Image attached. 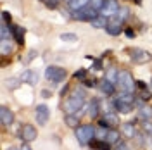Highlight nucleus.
<instances>
[{
  "mask_svg": "<svg viewBox=\"0 0 152 150\" xmlns=\"http://www.w3.org/2000/svg\"><path fill=\"white\" fill-rule=\"evenodd\" d=\"M94 28H97V29H102V28H107V24H109V19L107 17H104V16H99V17H95L92 23H90Z\"/></svg>",
  "mask_w": 152,
  "mask_h": 150,
  "instance_id": "nucleus-24",
  "label": "nucleus"
},
{
  "mask_svg": "<svg viewBox=\"0 0 152 150\" xmlns=\"http://www.w3.org/2000/svg\"><path fill=\"white\" fill-rule=\"evenodd\" d=\"M99 107H100L99 100H97V98H92V100H90V103H88V117L95 119V117L99 116Z\"/></svg>",
  "mask_w": 152,
  "mask_h": 150,
  "instance_id": "nucleus-17",
  "label": "nucleus"
},
{
  "mask_svg": "<svg viewBox=\"0 0 152 150\" xmlns=\"http://www.w3.org/2000/svg\"><path fill=\"white\" fill-rule=\"evenodd\" d=\"M64 121H66V124L69 128H75V130L80 126V117L76 114H66V119Z\"/></svg>",
  "mask_w": 152,
  "mask_h": 150,
  "instance_id": "nucleus-25",
  "label": "nucleus"
},
{
  "mask_svg": "<svg viewBox=\"0 0 152 150\" xmlns=\"http://www.w3.org/2000/svg\"><path fill=\"white\" fill-rule=\"evenodd\" d=\"M128 14H130V12H128V9H126V7H121V9H119V12H118V16H119V21H126V17H128Z\"/></svg>",
  "mask_w": 152,
  "mask_h": 150,
  "instance_id": "nucleus-32",
  "label": "nucleus"
},
{
  "mask_svg": "<svg viewBox=\"0 0 152 150\" xmlns=\"http://www.w3.org/2000/svg\"><path fill=\"white\" fill-rule=\"evenodd\" d=\"M12 31H14V35H16L18 43L19 45H23V43H24V28H21V26H14Z\"/></svg>",
  "mask_w": 152,
  "mask_h": 150,
  "instance_id": "nucleus-26",
  "label": "nucleus"
},
{
  "mask_svg": "<svg viewBox=\"0 0 152 150\" xmlns=\"http://www.w3.org/2000/svg\"><path fill=\"white\" fill-rule=\"evenodd\" d=\"M94 69H97V71L102 69V60H95L94 62Z\"/></svg>",
  "mask_w": 152,
  "mask_h": 150,
  "instance_id": "nucleus-40",
  "label": "nucleus"
},
{
  "mask_svg": "<svg viewBox=\"0 0 152 150\" xmlns=\"http://www.w3.org/2000/svg\"><path fill=\"white\" fill-rule=\"evenodd\" d=\"M21 150H31V149H29V145H26V143H24V145H23V149H21Z\"/></svg>",
  "mask_w": 152,
  "mask_h": 150,
  "instance_id": "nucleus-42",
  "label": "nucleus"
},
{
  "mask_svg": "<svg viewBox=\"0 0 152 150\" xmlns=\"http://www.w3.org/2000/svg\"><path fill=\"white\" fill-rule=\"evenodd\" d=\"M99 90L102 92V93H105V95H113L114 93V84L111 83V81H107V79H102L100 83H99Z\"/></svg>",
  "mask_w": 152,
  "mask_h": 150,
  "instance_id": "nucleus-18",
  "label": "nucleus"
},
{
  "mask_svg": "<svg viewBox=\"0 0 152 150\" xmlns=\"http://www.w3.org/2000/svg\"><path fill=\"white\" fill-rule=\"evenodd\" d=\"M105 79L111 81L113 84H116L119 81V71H118L116 67H109V71H107V74H105Z\"/></svg>",
  "mask_w": 152,
  "mask_h": 150,
  "instance_id": "nucleus-23",
  "label": "nucleus"
},
{
  "mask_svg": "<svg viewBox=\"0 0 152 150\" xmlns=\"http://www.w3.org/2000/svg\"><path fill=\"white\" fill-rule=\"evenodd\" d=\"M90 2L92 0H67V5H69L71 12H75V10H80L86 5H90Z\"/></svg>",
  "mask_w": 152,
  "mask_h": 150,
  "instance_id": "nucleus-15",
  "label": "nucleus"
},
{
  "mask_svg": "<svg viewBox=\"0 0 152 150\" xmlns=\"http://www.w3.org/2000/svg\"><path fill=\"white\" fill-rule=\"evenodd\" d=\"M121 131H123V135L126 136V138H135V135H137V130H135V124L133 122H124L123 128H121Z\"/></svg>",
  "mask_w": 152,
  "mask_h": 150,
  "instance_id": "nucleus-21",
  "label": "nucleus"
},
{
  "mask_svg": "<svg viewBox=\"0 0 152 150\" xmlns=\"http://www.w3.org/2000/svg\"><path fill=\"white\" fill-rule=\"evenodd\" d=\"M67 76V71L64 67H59V66H48L47 71H45V78L52 83H62Z\"/></svg>",
  "mask_w": 152,
  "mask_h": 150,
  "instance_id": "nucleus-2",
  "label": "nucleus"
},
{
  "mask_svg": "<svg viewBox=\"0 0 152 150\" xmlns=\"http://www.w3.org/2000/svg\"><path fill=\"white\" fill-rule=\"evenodd\" d=\"M10 35H12V29H9L7 24L2 23V26H0V38H2V40H9Z\"/></svg>",
  "mask_w": 152,
  "mask_h": 150,
  "instance_id": "nucleus-28",
  "label": "nucleus"
},
{
  "mask_svg": "<svg viewBox=\"0 0 152 150\" xmlns=\"http://www.w3.org/2000/svg\"><path fill=\"white\" fill-rule=\"evenodd\" d=\"M107 35H111V36H118L121 31H123V24H121V21L119 19H113V21H109V24H107Z\"/></svg>",
  "mask_w": 152,
  "mask_h": 150,
  "instance_id": "nucleus-10",
  "label": "nucleus"
},
{
  "mask_svg": "<svg viewBox=\"0 0 152 150\" xmlns=\"http://www.w3.org/2000/svg\"><path fill=\"white\" fill-rule=\"evenodd\" d=\"M138 116L142 119H152V105L151 103H142L138 107Z\"/></svg>",
  "mask_w": 152,
  "mask_h": 150,
  "instance_id": "nucleus-16",
  "label": "nucleus"
},
{
  "mask_svg": "<svg viewBox=\"0 0 152 150\" xmlns=\"http://www.w3.org/2000/svg\"><path fill=\"white\" fill-rule=\"evenodd\" d=\"M130 57H132L137 64H145V62L151 60V54L142 50V48H132L130 50Z\"/></svg>",
  "mask_w": 152,
  "mask_h": 150,
  "instance_id": "nucleus-7",
  "label": "nucleus"
},
{
  "mask_svg": "<svg viewBox=\"0 0 152 150\" xmlns=\"http://www.w3.org/2000/svg\"><path fill=\"white\" fill-rule=\"evenodd\" d=\"M142 130L147 136H152V119H142Z\"/></svg>",
  "mask_w": 152,
  "mask_h": 150,
  "instance_id": "nucleus-27",
  "label": "nucleus"
},
{
  "mask_svg": "<svg viewBox=\"0 0 152 150\" xmlns=\"http://www.w3.org/2000/svg\"><path fill=\"white\" fill-rule=\"evenodd\" d=\"M133 2H137V4H140V2H142V0H133Z\"/></svg>",
  "mask_w": 152,
  "mask_h": 150,
  "instance_id": "nucleus-43",
  "label": "nucleus"
},
{
  "mask_svg": "<svg viewBox=\"0 0 152 150\" xmlns=\"http://www.w3.org/2000/svg\"><path fill=\"white\" fill-rule=\"evenodd\" d=\"M83 105H85V98H78L71 95L64 102V109H66V114H78L80 111H83Z\"/></svg>",
  "mask_w": 152,
  "mask_h": 150,
  "instance_id": "nucleus-5",
  "label": "nucleus"
},
{
  "mask_svg": "<svg viewBox=\"0 0 152 150\" xmlns=\"http://www.w3.org/2000/svg\"><path fill=\"white\" fill-rule=\"evenodd\" d=\"M61 40L62 42H78V36H76L75 33H62Z\"/></svg>",
  "mask_w": 152,
  "mask_h": 150,
  "instance_id": "nucleus-29",
  "label": "nucleus"
},
{
  "mask_svg": "<svg viewBox=\"0 0 152 150\" xmlns=\"http://www.w3.org/2000/svg\"><path fill=\"white\" fill-rule=\"evenodd\" d=\"M48 117H50V111H48V107L45 103H40L37 107V122L40 126H45L48 121Z\"/></svg>",
  "mask_w": 152,
  "mask_h": 150,
  "instance_id": "nucleus-9",
  "label": "nucleus"
},
{
  "mask_svg": "<svg viewBox=\"0 0 152 150\" xmlns=\"http://www.w3.org/2000/svg\"><path fill=\"white\" fill-rule=\"evenodd\" d=\"M75 135L81 145H88L97 136V130H95V126H92V124H81V126L76 128Z\"/></svg>",
  "mask_w": 152,
  "mask_h": 150,
  "instance_id": "nucleus-1",
  "label": "nucleus"
},
{
  "mask_svg": "<svg viewBox=\"0 0 152 150\" xmlns=\"http://www.w3.org/2000/svg\"><path fill=\"white\" fill-rule=\"evenodd\" d=\"M85 74H86V71L85 69H81V71H78V73L75 74V78L76 79H85Z\"/></svg>",
  "mask_w": 152,
  "mask_h": 150,
  "instance_id": "nucleus-36",
  "label": "nucleus"
},
{
  "mask_svg": "<svg viewBox=\"0 0 152 150\" xmlns=\"http://www.w3.org/2000/svg\"><path fill=\"white\" fill-rule=\"evenodd\" d=\"M90 147L92 149H95V150H111L113 149V145H109L107 141H100V140H92L90 141Z\"/></svg>",
  "mask_w": 152,
  "mask_h": 150,
  "instance_id": "nucleus-22",
  "label": "nucleus"
},
{
  "mask_svg": "<svg viewBox=\"0 0 152 150\" xmlns=\"http://www.w3.org/2000/svg\"><path fill=\"white\" fill-rule=\"evenodd\" d=\"M119 2L118 0H104V7L99 10L100 12V16H104V17H113V16H118V12H119Z\"/></svg>",
  "mask_w": 152,
  "mask_h": 150,
  "instance_id": "nucleus-6",
  "label": "nucleus"
},
{
  "mask_svg": "<svg viewBox=\"0 0 152 150\" xmlns=\"http://www.w3.org/2000/svg\"><path fill=\"white\" fill-rule=\"evenodd\" d=\"M151 88H152V81H151Z\"/></svg>",
  "mask_w": 152,
  "mask_h": 150,
  "instance_id": "nucleus-45",
  "label": "nucleus"
},
{
  "mask_svg": "<svg viewBox=\"0 0 152 150\" xmlns=\"http://www.w3.org/2000/svg\"><path fill=\"white\" fill-rule=\"evenodd\" d=\"M118 84L123 88V92L135 93L137 83H135V79H133V76L130 71H119V81H118Z\"/></svg>",
  "mask_w": 152,
  "mask_h": 150,
  "instance_id": "nucleus-3",
  "label": "nucleus"
},
{
  "mask_svg": "<svg viewBox=\"0 0 152 150\" xmlns=\"http://www.w3.org/2000/svg\"><path fill=\"white\" fill-rule=\"evenodd\" d=\"M116 150H128V147H126L124 141H118V143H116Z\"/></svg>",
  "mask_w": 152,
  "mask_h": 150,
  "instance_id": "nucleus-37",
  "label": "nucleus"
},
{
  "mask_svg": "<svg viewBox=\"0 0 152 150\" xmlns=\"http://www.w3.org/2000/svg\"><path fill=\"white\" fill-rule=\"evenodd\" d=\"M113 105H114V109H116L118 112H121V114H128V112H130V111H132V109H133V103L123 102V100H119L118 97L114 98Z\"/></svg>",
  "mask_w": 152,
  "mask_h": 150,
  "instance_id": "nucleus-13",
  "label": "nucleus"
},
{
  "mask_svg": "<svg viewBox=\"0 0 152 150\" xmlns=\"http://www.w3.org/2000/svg\"><path fill=\"white\" fill-rule=\"evenodd\" d=\"M21 79L26 81V83H29V84H37L38 83V74L35 73V71L28 69L26 73H23V78H21Z\"/></svg>",
  "mask_w": 152,
  "mask_h": 150,
  "instance_id": "nucleus-20",
  "label": "nucleus"
},
{
  "mask_svg": "<svg viewBox=\"0 0 152 150\" xmlns=\"http://www.w3.org/2000/svg\"><path fill=\"white\" fill-rule=\"evenodd\" d=\"M37 128L33 126V124H24L23 128H21V138L24 143H29V141H33L37 138Z\"/></svg>",
  "mask_w": 152,
  "mask_h": 150,
  "instance_id": "nucleus-8",
  "label": "nucleus"
},
{
  "mask_svg": "<svg viewBox=\"0 0 152 150\" xmlns=\"http://www.w3.org/2000/svg\"><path fill=\"white\" fill-rule=\"evenodd\" d=\"M45 2V5H47L48 9H56L57 4H59V0H43Z\"/></svg>",
  "mask_w": 152,
  "mask_h": 150,
  "instance_id": "nucleus-35",
  "label": "nucleus"
},
{
  "mask_svg": "<svg viewBox=\"0 0 152 150\" xmlns=\"http://www.w3.org/2000/svg\"><path fill=\"white\" fill-rule=\"evenodd\" d=\"M90 7H94L95 10H100L104 7V0H92L90 2Z\"/></svg>",
  "mask_w": 152,
  "mask_h": 150,
  "instance_id": "nucleus-30",
  "label": "nucleus"
},
{
  "mask_svg": "<svg viewBox=\"0 0 152 150\" xmlns=\"http://www.w3.org/2000/svg\"><path fill=\"white\" fill-rule=\"evenodd\" d=\"M42 95H43V97H50V92H47V90H43V92H42Z\"/></svg>",
  "mask_w": 152,
  "mask_h": 150,
  "instance_id": "nucleus-41",
  "label": "nucleus"
},
{
  "mask_svg": "<svg viewBox=\"0 0 152 150\" xmlns=\"http://www.w3.org/2000/svg\"><path fill=\"white\" fill-rule=\"evenodd\" d=\"M7 150H16V149H7Z\"/></svg>",
  "mask_w": 152,
  "mask_h": 150,
  "instance_id": "nucleus-44",
  "label": "nucleus"
},
{
  "mask_svg": "<svg viewBox=\"0 0 152 150\" xmlns=\"http://www.w3.org/2000/svg\"><path fill=\"white\" fill-rule=\"evenodd\" d=\"M124 33H126V36H128V38H133V36H135V31H133L132 28H126V29H124Z\"/></svg>",
  "mask_w": 152,
  "mask_h": 150,
  "instance_id": "nucleus-38",
  "label": "nucleus"
},
{
  "mask_svg": "<svg viewBox=\"0 0 152 150\" xmlns=\"http://www.w3.org/2000/svg\"><path fill=\"white\" fill-rule=\"evenodd\" d=\"M71 16H73V19H76V21H90V23H92L95 17H99V10H95L94 7L86 5L83 9L71 12Z\"/></svg>",
  "mask_w": 152,
  "mask_h": 150,
  "instance_id": "nucleus-4",
  "label": "nucleus"
},
{
  "mask_svg": "<svg viewBox=\"0 0 152 150\" xmlns=\"http://www.w3.org/2000/svg\"><path fill=\"white\" fill-rule=\"evenodd\" d=\"M85 90H81V88H75L73 90V97H78V98H85Z\"/></svg>",
  "mask_w": 152,
  "mask_h": 150,
  "instance_id": "nucleus-33",
  "label": "nucleus"
},
{
  "mask_svg": "<svg viewBox=\"0 0 152 150\" xmlns=\"http://www.w3.org/2000/svg\"><path fill=\"white\" fill-rule=\"evenodd\" d=\"M33 57H37V50H31V52H29L28 57H26V62H29V60H31Z\"/></svg>",
  "mask_w": 152,
  "mask_h": 150,
  "instance_id": "nucleus-39",
  "label": "nucleus"
},
{
  "mask_svg": "<svg viewBox=\"0 0 152 150\" xmlns=\"http://www.w3.org/2000/svg\"><path fill=\"white\" fill-rule=\"evenodd\" d=\"M118 124H119V119H118V116L113 114V112H107L104 119H100V126H102V128H116Z\"/></svg>",
  "mask_w": 152,
  "mask_h": 150,
  "instance_id": "nucleus-12",
  "label": "nucleus"
},
{
  "mask_svg": "<svg viewBox=\"0 0 152 150\" xmlns=\"http://www.w3.org/2000/svg\"><path fill=\"white\" fill-rule=\"evenodd\" d=\"M0 52L2 55H9L14 52V43L9 42V40H0Z\"/></svg>",
  "mask_w": 152,
  "mask_h": 150,
  "instance_id": "nucleus-19",
  "label": "nucleus"
},
{
  "mask_svg": "<svg viewBox=\"0 0 152 150\" xmlns=\"http://www.w3.org/2000/svg\"><path fill=\"white\" fill-rule=\"evenodd\" d=\"M0 121H2V124H5V126H9V124L14 122V112L10 111L9 107H5V105L0 107Z\"/></svg>",
  "mask_w": 152,
  "mask_h": 150,
  "instance_id": "nucleus-11",
  "label": "nucleus"
},
{
  "mask_svg": "<svg viewBox=\"0 0 152 150\" xmlns=\"http://www.w3.org/2000/svg\"><path fill=\"white\" fill-rule=\"evenodd\" d=\"M151 97H152L151 90H142V92H140V98H142L143 102H149V100H151Z\"/></svg>",
  "mask_w": 152,
  "mask_h": 150,
  "instance_id": "nucleus-31",
  "label": "nucleus"
},
{
  "mask_svg": "<svg viewBox=\"0 0 152 150\" xmlns=\"http://www.w3.org/2000/svg\"><path fill=\"white\" fill-rule=\"evenodd\" d=\"M119 136H121V131H118L116 128H109V131L105 135V141H107L109 145H116V143L119 141Z\"/></svg>",
  "mask_w": 152,
  "mask_h": 150,
  "instance_id": "nucleus-14",
  "label": "nucleus"
},
{
  "mask_svg": "<svg viewBox=\"0 0 152 150\" xmlns=\"http://www.w3.org/2000/svg\"><path fill=\"white\" fill-rule=\"evenodd\" d=\"M2 23H4V24H9L10 23V14L7 10H2Z\"/></svg>",
  "mask_w": 152,
  "mask_h": 150,
  "instance_id": "nucleus-34",
  "label": "nucleus"
}]
</instances>
